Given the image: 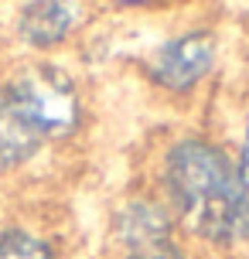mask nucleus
I'll return each mask as SVG.
<instances>
[{"instance_id": "f257e3e1", "label": "nucleus", "mask_w": 249, "mask_h": 259, "mask_svg": "<svg viewBox=\"0 0 249 259\" xmlns=\"http://www.w3.org/2000/svg\"><path fill=\"white\" fill-rule=\"evenodd\" d=\"M168 188L181 219L212 242L249 235V184L229 157L205 140H184L168 157Z\"/></svg>"}, {"instance_id": "f03ea898", "label": "nucleus", "mask_w": 249, "mask_h": 259, "mask_svg": "<svg viewBox=\"0 0 249 259\" xmlns=\"http://www.w3.org/2000/svg\"><path fill=\"white\" fill-rule=\"evenodd\" d=\"M0 89L41 133V140L65 137L79 123V92L62 68L27 65L21 72H14Z\"/></svg>"}, {"instance_id": "7ed1b4c3", "label": "nucleus", "mask_w": 249, "mask_h": 259, "mask_svg": "<svg viewBox=\"0 0 249 259\" xmlns=\"http://www.w3.org/2000/svg\"><path fill=\"white\" fill-rule=\"evenodd\" d=\"M119 239L127 259H184L171 239V222L154 201H137L119 215Z\"/></svg>"}, {"instance_id": "20e7f679", "label": "nucleus", "mask_w": 249, "mask_h": 259, "mask_svg": "<svg viewBox=\"0 0 249 259\" xmlns=\"http://www.w3.org/2000/svg\"><path fill=\"white\" fill-rule=\"evenodd\" d=\"M212 68V41L209 34H184V38L168 41L154 62H150V72L160 85L181 92L188 85H195L198 78Z\"/></svg>"}, {"instance_id": "39448f33", "label": "nucleus", "mask_w": 249, "mask_h": 259, "mask_svg": "<svg viewBox=\"0 0 249 259\" xmlns=\"http://www.w3.org/2000/svg\"><path fill=\"white\" fill-rule=\"evenodd\" d=\"M41 143H45L41 133L31 126L24 113L7 99V92L0 89V170L27 160Z\"/></svg>"}, {"instance_id": "423d86ee", "label": "nucleus", "mask_w": 249, "mask_h": 259, "mask_svg": "<svg viewBox=\"0 0 249 259\" xmlns=\"http://www.w3.org/2000/svg\"><path fill=\"white\" fill-rule=\"evenodd\" d=\"M79 7L75 4H31L21 11V34L38 48L58 45L75 27Z\"/></svg>"}, {"instance_id": "0eeeda50", "label": "nucleus", "mask_w": 249, "mask_h": 259, "mask_svg": "<svg viewBox=\"0 0 249 259\" xmlns=\"http://www.w3.org/2000/svg\"><path fill=\"white\" fill-rule=\"evenodd\" d=\"M0 259H55V252L45 239L14 229L0 235Z\"/></svg>"}, {"instance_id": "6e6552de", "label": "nucleus", "mask_w": 249, "mask_h": 259, "mask_svg": "<svg viewBox=\"0 0 249 259\" xmlns=\"http://www.w3.org/2000/svg\"><path fill=\"white\" fill-rule=\"evenodd\" d=\"M239 174H242V181L249 184V123H246V133H242V154H239Z\"/></svg>"}]
</instances>
